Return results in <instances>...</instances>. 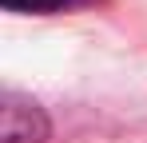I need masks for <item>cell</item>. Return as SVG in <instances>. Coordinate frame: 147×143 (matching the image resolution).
<instances>
[{
	"label": "cell",
	"instance_id": "obj_1",
	"mask_svg": "<svg viewBox=\"0 0 147 143\" xmlns=\"http://www.w3.org/2000/svg\"><path fill=\"white\" fill-rule=\"evenodd\" d=\"M0 139L4 143H44L48 139L44 111L24 95H8L4 111H0Z\"/></svg>",
	"mask_w": 147,
	"mask_h": 143
},
{
	"label": "cell",
	"instance_id": "obj_2",
	"mask_svg": "<svg viewBox=\"0 0 147 143\" xmlns=\"http://www.w3.org/2000/svg\"><path fill=\"white\" fill-rule=\"evenodd\" d=\"M8 12H60V8H68L76 0H0Z\"/></svg>",
	"mask_w": 147,
	"mask_h": 143
}]
</instances>
